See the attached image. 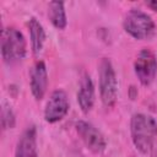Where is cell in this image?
<instances>
[{
	"label": "cell",
	"instance_id": "obj_1",
	"mask_svg": "<svg viewBox=\"0 0 157 157\" xmlns=\"http://www.w3.org/2000/svg\"><path fill=\"white\" fill-rule=\"evenodd\" d=\"M130 134L136 150L147 155L152 151L157 136V121L151 115L136 113L130 120Z\"/></svg>",
	"mask_w": 157,
	"mask_h": 157
},
{
	"label": "cell",
	"instance_id": "obj_2",
	"mask_svg": "<svg viewBox=\"0 0 157 157\" xmlns=\"http://www.w3.org/2000/svg\"><path fill=\"white\" fill-rule=\"evenodd\" d=\"M1 56L5 64H15L25 59L27 44L23 34L15 27L4 28L1 32Z\"/></svg>",
	"mask_w": 157,
	"mask_h": 157
},
{
	"label": "cell",
	"instance_id": "obj_3",
	"mask_svg": "<svg viewBox=\"0 0 157 157\" xmlns=\"http://www.w3.org/2000/svg\"><path fill=\"white\" fill-rule=\"evenodd\" d=\"M99 94L102 103L107 108H112L118 97V81L114 66L108 58H103L98 66Z\"/></svg>",
	"mask_w": 157,
	"mask_h": 157
},
{
	"label": "cell",
	"instance_id": "obj_4",
	"mask_svg": "<svg viewBox=\"0 0 157 157\" xmlns=\"http://www.w3.org/2000/svg\"><path fill=\"white\" fill-rule=\"evenodd\" d=\"M123 27L135 39H148L155 33L153 20L139 9H131L124 17Z\"/></svg>",
	"mask_w": 157,
	"mask_h": 157
},
{
	"label": "cell",
	"instance_id": "obj_5",
	"mask_svg": "<svg viewBox=\"0 0 157 157\" xmlns=\"http://www.w3.org/2000/svg\"><path fill=\"white\" fill-rule=\"evenodd\" d=\"M134 70L141 85H151L157 74V59L155 54L147 48L141 49L134 63Z\"/></svg>",
	"mask_w": 157,
	"mask_h": 157
},
{
	"label": "cell",
	"instance_id": "obj_6",
	"mask_svg": "<svg viewBox=\"0 0 157 157\" xmlns=\"http://www.w3.org/2000/svg\"><path fill=\"white\" fill-rule=\"evenodd\" d=\"M76 131L78 134V136L81 137L82 142L86 145V147L96 153V155H101L102 152H104L105 147H107V141L103 136V134L92 124L80 120L76 123L75 125Z\"/></svg>",
	"mask_w": 157,
	"mask_h": 157
},
{
	"label": "cell",
	"instance_id": "obj_7",
	"mask_svg": "<svg viewBox=\"0 0 157 157\" xmlns=\"http://www.w3.org/2000/svg\"><path fill=\"white\" fill-rule=\"evenodd\" d=\"M69 99L63 90H55L52 92L44 108V119L47 123L54 124L61 120L69 112Z\"/></svg>",
	"mask_w": 157,
	"mask_h": 157
},
{
	"label": "cell",
	"instance_id": "obj_8",
	"mask_svg": "<svg viewBox=\"0 0 157 157\" xmlns=\"http://www.w3.org/2000/svg\"><path fill=\"white\" fill-rule=\"evenodd\" d=\"M29 87L36 101L44 97L48 87V71L44 61L39 60L33 65L29 75Z\"/></svg>",
	"mask_w": 157,
	"mask_h": 157
},
{
	"label": "cell",
	"instance_id": "obj_9",
	"mask_svg": "<svg viewBox=\"0 0 157 157\" xmlns=\"http://www.w3.org/2000/svg\"><path fill=\"white\" fill-rule=\"evenodd\" d=\"M15 157H38L37 155V131L34 126L27 128L20 136Z\"/></svg>",
	"mask_w": 157,
	"mask_h": 157
},
{
	"label": "cell",
	"instance_id": "obj_10",
	"mask_svg": "<svg viewBox=\"0 0 157 157\" xmlns=\"http://www.w3.org/2000/svg\"><path fill=\"white\" fill-rule=\"evenodd\" d=\"M77 102L83 113H88L94 104V85L88 75H83L77 91Z\"/></svg>",
	"mask_w": 157,
	"mask_h": 157
},
{
	"label": "cell",
	"instance_id": "obj_11",
	"mask_svg": "<svg viewBox=\"0 0 157 157\" xmlns=\"http://www.w3.org/2000/svg\"><path fill=\"white\" fill-rule=\"evenodd\" d=\"M28 28H29V38H31V47L34 55H38L44 45L45 42V32L43 26L39 23V21L34 17H32L28 21Z\"/></svg>",
	"mask_w": 157,
	"mask_h": 157
},
{
	"label": "cell",
	"instance_id": "obj_12",
	"mask_svg": "<svg viewBox=\"0 0 157 157\" xmlns=\"http://www.w3.org/2000/svg\"><path fill=\"white\" fill-rule=\"evenodd\" d=\"M48 16L52 25L58 29H64L67 25L65 6L63 1H52L48 6Z\"/></svg>",
	"mask_w": 157,
	"mask_h": 157
},
{
	"label": "cell",
	"instance_id": "obj_13",
	"mask_svg": "<svg viewBox=\"0 0 157 157\" xmlns=\"http://www.w3.org/2000/svg\"><path fill=\"white\" fill-rule=\"evenodd\" d=\"M1 126L4 130L12 129L15 126V114L7 103H2L1 108Z\"/></svg>",
	"mask_w": 157,
	"mask_h": 157
},
{
	"label": "cell",
	"instance_id": "obj_14",
	"mask_svg": "<svg viewBox=\"0 0 157 157\" xmlns=\"http://www.w3.org/2000/svg\"><path fill=\"white\" fill-rule=\"evenodd\" d=\"M146 4H147V6H148L150 9H152L153 11H157V0L148 1V2H146Z\"/></svg>",
	"mask_w": 157,
	"mask_h": 157
},
{
	"label": "cell",
	"instance_id": "obj_15",
	"mask_svg": "<svg viewBox=\"0 0 157 157\" xmlns=\"http://www.w3.org/2000/svg\"><path fill=\"white\" fill-rule=\"evenodd\" d=\"M72 157H83V156H82V155H81L80 152H76V153H75V155H74Z\"/></svg>",
	"mask_w": 157,
	"mask_h": 157
},
{
	"label": "cell",
	"instance_id": "obj_16",
	"mask_svg": "<svg viewBox=\"0 0 157 157\" xmlns=\"http://www.w3.org/2000/svg\"><path fill=\"white\" fill-rule=\"evenodd\" d=\"M155 157H157V153H156V155H155Z\"/></svg>",
	"mask_w": 157,
	"mask_h": 157
}]
</instances>
